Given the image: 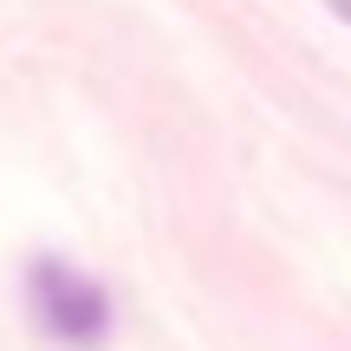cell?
Masks as SVG:
<instances>
[{"mask_svg": "<svg viewBox=\"0 0 351 351\" xmlns=\"http://www.w3.org/2000/svg\"><path fill=\"white\" fill-rule=\"evenodd\" d=\"M26 300H33L39 332L59 339V345H72V351L104 345V332H111V293H104L91 274H78L72 261H33Z\"/></svg>", "mask_w": 351, "mask_h": 351, "instance_id": "6da1fadb", "label": "cell"}, {"mask_svg": "<svg viewBox=\"0 0 351 351\" xmlns=\"http://www.w3.org/2000/svg\"><path fill=\"white\" fill-rule=\"evenodd\" d=\"M326 7H332V13H339V20H345V26H351V0H326Z\"/></svg>", "mask_w": 351, "mask_h": 351, "instance_id": "7a4b0ae2", "label": "cell"}]
</instances>
